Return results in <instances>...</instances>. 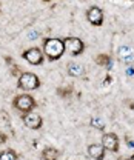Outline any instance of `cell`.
<instances>
[{
    "label": "cell",
    "instance_id": "cell-1",
    "mask_svg": "<svg viewBox=\"0 0 134 160\" xmlns=\"http://www.w3.org/2000/svg\"><path fill=\"white\" fill-rule=\"evenodd\" d=\"M43 51L49 60H57L63 56L65 43L60 39H46L43 43Z\"/></svg>",
    "mask_w": 134,
    "mask_h": 160
},
{
    "label": "cell",
    "instance_id": "cell-11",
    "mask_svg": "<svg viewBox=\"0 0 134 160\" xmlns=\"http://www.w3.org/2000/svg\"><path fill=\"white\" fill-rule=\"evenodd\" d=\"M68 71H70L71 76L79 77V76L83 74V66H82L80 63H70V65H68Z\"/></svg>",
    "mask_w": 134,
    "mask_h": 160
},
{
    "label": "cell",
    "instance_id": "cell-4",
    "mask_svg": "<svg viewBox=\"0 0 134 160\" xmlns=\"http://www.w3.org/2000/svg\"><path fill=\"white\" fill-rule=\"evenodd\" d=\"M63 43H65V49L73 56H79L83 52V42L77 37H68L63 40Z\"/></svg>",
    "mask_w": 134,
    "mask_h": 160
},
{
    "label": "cell",
    "instance_id": "cell-3",
    "mask_svg": "<svg viewBox=\"0 0 134 160\" xmlns=\"http://www.w3.org/2000/svg\"><path fill=\"white\" fill-rule=\"evenodd\" d=\"M14 105H16V108H17L19 111H22V112H31V109L36 106V102H34V99H33L31 96L22 94L19 97H16Z\"/></svg>",
    "mask_w": 134,
    "mask_h": 160
},
{
    "label": "cell",
    "instance_id": "cell-13",
    "mask_svg": "<svg viewBox=\"0 0 134 160\" xmlns=\"http://www.w3.org/2000/svg\"><path fill=\"white\" fill-rule=\"evenodd\" d=\"M0 160H17V154L11 149L3 151V152H0Z\"/></svg>",
    "mask_w": 134,
    "mask_h": 160
},
{
    "label": "cell",
    "instance_id": "cell-18",
    "mask_svg": "<svg viewBox=\"0 0 134 160\" xmlns=\"http://www.w3.org/2000/svg\"><path fill=\"white\" fill-rule=\"evenodd\" d=\"M128 160H134V156H133V157H130V159H128Z\"/></svg>",
    "mask_w": 134,
    "mask_h": 160
},
{
    "label": "cell",
    "instance_id": "cell-12",
    "mask_svg": "<svg viewBox=\"0 0 134 160\" xmlns=\"http://www.w3.org/2000/svg\"><path fill=\"white\" fill-rule=\"evenodd\" d=\"M43 159L45 160H57L59 151L56 148H46V149L43 151Z\"/></svg>",
    "mask_w": 134,
    "mask_h": 160
},
{
    "label": "cell",
    "instance_id": "cell-15",
    "mask_svg": "<svg viewBox=\"0 0 134 160\" xmlns=\"http://www.w3.org/2000/svg\"><path fill=\"white\" fill-rule=\"evenodd\" d=\"M91 125L97 128V129H103V126H105V123H103V120L100 119V117H93L91 119Z\"/></svg>",
    "mask_w": 134,
    "mask_h": 160
},
{
    "label": "cell",
    "instance_id": "cell-5",
    "mask_svg": "<svg viewBox=\"0 0 134 160\" xmlns=\"http://www.w3.org/2000/svg\"><path fill=\"white\" fill-rule=\"evenodd\" d=\"M23 59L29 62L31 65H40L43 62V56H42V51L39 48H31V49L23 52Z\"/></svg>",
    "mask_w": 134,
    "mask_h": 160
},
{
    "label": "cell",
    "instance_id": "cell-8",
    "mask_svg": "<svg viewBox=\"0 0 134 160\" xmlns=\"http://www.w3.org/2000/svg\"><path fill=\"white\" fill-rule=\"evenodd\" d=\"M23 123L31 129H39L42 126V117L36 112H26V116L23 117Z\"/></svg>",
    "mask_w": 134,
    "mask_h": 160
},
{
    "label": "cell",
    "instance_id": "cell-7",
    "mask_svg": "<svg viewBox=\"0 0 134 160\" xmlns=\"http://www.w3.org/2000/svg\"><path fill=\"white\" fill-rule=\"evenodd\" d=\"M102 145H103V148H105V149L116 152V151L119 149V139H117V136L113 134V132L105 134V136L102 137Z\"/></svg>",
    "mask_w": 134,
    "mask_h": 160
},
{
    "label": "cell",
    "instance_id": "cell-17",
    "mask_svg": "<svg viewBox=\"0 0 134 160\" xmlns=\"http://www.w3.org/2000/svg\"><path fill=\"white\" fill-rule=\"evenodd\" d=\"M128 145H130V146H134V142H131V140H130V142H128Z\"/></svg>",
    "mask_w": 134,
    "mask_h": 160
},
{
    "label": "cell",
    "instance_id": "cell-9",
    "mask_svg": "<svg viewBox=\"0 0 134 160\" xmlns=\"http://www.w3.org/2000/svg\"><path fill=\"white\" fill-rule=\"evenodd\" d=\"M88 154L96 160H102L105 157V148L103 145H90L88 146Z\"/></svg>",
    "mask_w": 134,
    "mask_h": 160
},
{
    "label": "cell",
    "instance_id": "cell-10",
    "mask_svg": "<svg viewBox=\"0 0 134 160\" xmlns=\"http://www.w3.org/2000/svg\"><path fill=\"white\" fill-rule=\"evenodd\" d=\"M119 54H120V57L125 60V62H131V60H133V56H134V51L130 46H122V48L119 49Z\"/></svg>",
    "mask_w": 134,
    "mask_h": 160
},
{
    "label": "cell",
    "instance_id": "cell-6",
    "mask_svg": "<svg viewBox=\"0 0 134 160\" xmlns=\"http://www.w3.org/2000/svg\"><path fill=\"white\" fill-rule=\"evenodd\" d=\"M86 17H88V20H90V23H91V25L100 26V25L103 23V12H102V9H100V8H97V6H93V8H90V9H88Z\"/></svg>",
    "mask_w": 134,
    "mask_h": 160
},
{
    "label": "cell",
    "instance_id": "cell-14",
    "mask_svg": "<svg viewBox=\"0 0 134 160\" xmlns=\"http://www.w3.org/2000/svg\"><path fill=\"white\" fill-rule=\"evenodd\" d=\"M97 65H100V66H110L111 65V59L108 57V56H105V54H102V56H97Z\"/></svg>",
    "mask_w": 134,
    "mask_h": 160
},
{
    "label": "cell",
    "instance_id": "cell-16",
    "mask_svg": "<svg viewBox=\"0 0 134 160\" xmlns=\"http://www.w3.org/2000/svg\"><path fill=\"white\" fill-rule=\"evenodd\" d=\"M13 74H16V76L19 74V69H17V66H14V71H13Z\"/></svg>",
    "mask_w": 134,
    "mask_h": 160
},
{
    "label": "cell",
    "instance_id": "cell-2",
    "mask_svg": "<svg viewBox=\"0 0 134 160\" xmlns=\"http://www.w3.org/2000/svg\"><path fill=\"white\" fill-rule=\"evenodd\" d=\"M40 86V80L36 74L33 72H23L19 76V88L25 89V91H33Z\"/></svg>",
    "mask_w": 134,
    "mask_h": 160
},
{
    "label": "cell",
    "instance_id": "cell-19",
    "mask_svg": "<svg viewBox=\"0 0 134 160\" xmlns=\"http://www.w3.org/2000/svg\"><path fill=\"white\" fill-rule=\"evenodd\" d=\"M46 2H48V0H46Z\"/></svg>",
    "mask_w": 134,
    "mask_h": 160
}]
</instances>
